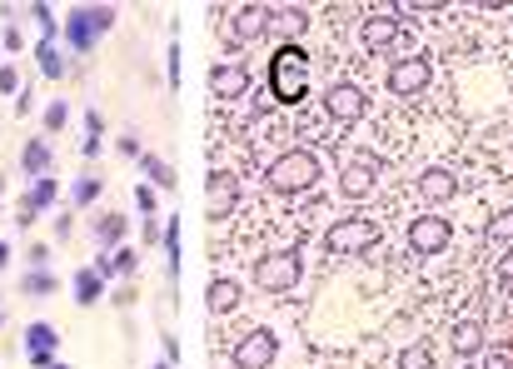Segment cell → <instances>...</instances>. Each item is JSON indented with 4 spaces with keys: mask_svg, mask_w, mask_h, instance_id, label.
Instances as JSON below:
<instances>
[{
    "mask_svg": "<svg viewBox=\"0 0 513 369\" xmlns=\"http://www.w3.org/2000/svg\"><path fill=\"white\" fill-rule=\"evenodd\" d=\"M270 95L280 105H299L309 95V56L299 46H280V56L270 60Z\"/></svg>",
    "mask_w": 513,
    "mask_h": 369,
    "instance_id": "cell-1",
    "label": "cell"
},
{
    "mask_svg": "<svg viewBox=\"0 0 513 369\" xmlns=\"http://www.w3.org/2000/svg\"><path fill=\"white\" fill-rule=\"evenodd\" d=\"M299 275H304V250H274V255H264L260 265H254V284H260V290H274V294L294 290Z\"/></svg>",
    "mask_w": 513,
    "mask_h": 369,
    "instance_id": "cell-2",
    "label": "cell"
},
{
    "mask_svg": "<svg viewBox=\"0 0 513 369\" xmlns=\"http://www.w3.org/2000/svg\"><path fill=\"white\" fill-rule=\"evenodd\" d=\"M379 240H384V230L374 220H339V225H329L324 250L329 255H369Z\"/></svg>",
    "mask_w": 513,
    "mask_h": 369,
    "instance_id": "cell-3",
    "label": "cell"
},
{
    "mask_svg": "<svg viewBox=\"0 0 513 369\" xmlns=\"http://www.w3.org/2000/svg\"><path fill=\"white\" fill-rule=\"evenodd\" d=\"M319 180V160L309 150H284L280 160L270 165V185L284 190V195H294V190H309Z\"/></svg>",
    "mask_w": 513,
    "mask_h": 369,
    "instance_id": "cell-4",
    "label": "cell"
},
{
    "mask_svg": "<svg viewBox=\"0 0 513 369\" xmlns=\"http://www.w3.org/2000/svg\"><path fill=\"white\" fill-rule=\"evenodd\" d=\"M429 80H434V70H429V60L424 56H404V60H394L389 66V95H399V100L424 95L429 90Z\"/></svg>",
    "mask_w": 513,
    "mask_h": 369,
    "instance_id": "cell-5",
    "label": "cell"
},
{
    "mask_svg": "<svg viewBox=\"0 0 513 369\" xmlns=\"http://www.w3.org/2000/svg\"><path fill=\"white\" fill-rule=\"evenodd\" d=\"M448 245H454V225H448L444 215H419L409 225V250L414 255H444Z\"/></svg>",
    "mask_w": 513,
    "mask_h": 369,
    "instance_id": "cell-6",
    "label": "cell"
},
{
    "mask_svg": "<svg viewBox=\"0 0 513 369\" xmlns=\"http://www.w3.org/2000/svg\"><path fill=\"white\" fill-rule=\"evenodd\" d=\"M115 26V10L110 5H100V10H75V15L66 20V36H70V46H80V50H90L95 46V36H105V30Z\"/></svg>",
    "mask_w": 513,
    "mask_h": 369,
    "instance_id": "cell-7",
    "label": "cell"
},
{
    "mask_svg": "<svg viewBox=\"0 0 513 369\" xmlns=\"http://www.w3.org/2000/svg\"><path fill=\"white\" fill-rule=\"evenodd\" d=\"M274 354H280V340L270 330H250L234 344V369H270Z\"/></svg>",
    "mask_w": 513,
    "mask_h": 369,
    "instance_id": "cell-8",
    "label": "cell"
},
{
    "mask_svg": "<svg viewBox=\"0 0 513 369\" xmlns=\"http://www.w3.org/2000/svg\"><path fill=\"white\" fill-rule=\"evenodd\" d=\"M324 105H329V115H334L339 125H354L359 115H364V90L354 86V80H334V86H329V95H324Z\"/></svg>",
    "mask_w": 513,
    "mask_h": 369,
    "instance_id": "cell-9",
    "label": "cell"
},
{
    "mask_svg": "<svg viewBox=\"0 0 513 369\" xmlns=\"http://www.w3.org/2000/svg\"><path fill=\"white\" fill-rule=\"evenodd\" d=\"M448 344H454L458 360H474V354H484V350H488V330H484V320H458L454 330H448Z\"/></svg>",
    "mask_w": 513,
    "mask_h": 369,
    "instance_id": "cell-10",
    "label": "cell"
},
{
    "mask_svg": "<svg viewBox=\"0 0 513 369\" xmlns=\"http://www.w3.org/2000/svg\"><path fill=\"white\" fill-rule=\"evenodd\" d=\"M458 190H464V180H458L454 170H444V165H434V170L419 175V195L429 200V205H444V200H454Z\"/></svg>",
    "mask_w": 513,
    "mask_h": 369,
    "instance_id": "cell-11",
    "label": "cell"
},
{
    "mask_svg": "<svg viewBox=\"0 0 513 369\" xmlns=\"http://www.w3.org/2000/svg\"><path fill=\"white\" fill-rule=\"evenodd\" d=\"M234 200H240V190H234V175L215 170V175L205 180V205H210V215H215V220L234 215Z\"/></svg>",
    "mask_w": 513,
    "mask_h": 369,
    "instance_id": "cell-12",
    "label": "cell"
},
{
    "mask_svg": "<svg viewBox=\"0 0 513 369\" xmlns=\"http://www.w3.org/2000/svg\"><path fill=\"white\" fill-rule=\"evenodd\" d=\"M359 36H364L369 50H389L394 40L404 36V26H399V15H394V10H384V15H369L364 20V30H359Z\"/></svg>",
    "mask_w": 513,
    "mask_h": 369,
    "instance_id": "cell-13",
    "label": "cell"
},
{
    "mask_svg": "<svg viewBox=\"0 0 513 369\" xmlns=\"http://www.w3.org/2000/svg\"><path fill=\"white\" fill-rule=\"evenodd\" d=\"M210 90H215L220 100H234V95L250 90V70L244 66H215L210 70Z\"/></svg>",
    "mask_w": 513,
    "mask_h": 369,
    "instance_id": "cell-14",
    "label": "cell"
},
{
    "mask_svg": "<svg viewBox=\"0 0 513 369\" xmlns=\"http://www.w3.org/2000/svg\"><path fill=\"white\" fill-rule=\"evenodd\" d=\"M264 30H270V10H264V5L234 10V36H240V40H254V36H264Z\"/></svg>",
    "mask_w": 513,
    "mask_h": 369,
    "instance_id": "cell-15",
    "label": "cell"
},
{
    "mask_svg": "<svg viewBox=\"0 0 513 369\" xmlns=\"http://www.w3.org/2000/svg\"><path fill=\"white\" fill-rule=\"evenodd\" d=\"M374 185H379V175H374V170H369L364 160H359V165H349V170L339 175V190H344L349 200H364V195H369Z\"/></svg>",
    "mask_w": 513,
    "mask_h": 369,
    "instance_id": "cell-16",
    "label": "cell"
},
{
    "mask_svg": "<svg viewBox=\"0 0 513 369\" xmlns=\"http://www.w3.org/2000/svg\"><path fill=\"white\" fill-rule=\"evenodd\" d=\"M56 340H60V334H56V330H50V324H30V330H26V344H30V360H36L40 369H46V364H50V350H56Z\"/></svg>",
    "mask_w": 513,
    "mask_h": 369,
    "instance_id": "cell-17",
    "label": "cell"
},
{
    "mask_svg": "<svg viewBox=\"0 0 513 369\" xmlns=\"http://www.w3.org/2000/svg\"><path fill=\"white\" fill-rule=\"evenodd\" d=\"M210 310L215 314H234V304H240V284L234 280H210Z\"/></svg>",
    "mask_w": 513,
    "mask_h": 369,
    "instance_id": "cell-18",
    "label": "cell"
},
{
    "mask_svg": "<svg viewBox=\"0 0 513 369\" xmlns=\"http://www.w3.org/2000/svg\"><path fill=\"white\" fill-rule=\"evenodd\" d=\"M484 235H488V240H498V245H513V205H508V210H498L494 220H484Z\"/></svg>",
    "mask_w": 513,
    "mask_h": 369,
    "instance_id": "cell-19",
    "label": "cell"
},
{
    "mask_svg": "<svg viewBox=\"0 0 513 369\" xmlns=\"http://www.w3.org/2000/svg\"><path fill=\"white\" fill-rule=\"evenodd\" d=\"M100 275H95V270H80V275H75V300H80V304H95V300H100Z\"/></svg>",
    "mask_w": 513,
    "mask_h": 369,
    "instance_id": "cell-20",
    "label": "cell"
},
{
    "mask_svg": "<svg viewBox=\"0 0 513 369\" xmlns=\"http://www.w3.org/2000/svg\"><path fill=\"white\" fill-rule=\"evenodd\" d=\"M140 170H145V175H149V180H155L159 190H169V185H175V170H169V165L159 160V155H140Z\"/></svg>",
    "mask_w": 513,
    "mask_h": 369,
    "instance_id": "cell-21",
    "label": "cell"
},
{
    "mask_svg": "<svg viewBox=\"0 0 513 369\" xmlns=\"http://www.w3.org/2000/svg\"><path fill=\"white\" fill-rule=\"evenodd\" d=\"M40 70H46V76H66V56H60L56 50V40H40Z\"/></svg>",
    "mask_w": 513,
    "mask_h": 369,
    "instance_id": "cell-22",
    "label": "cell"
},
{
    "mask_svg": "<svg viewBox=\"0 0 513 369\" xmlns=\"http://www.w3.org/2000/svg\"><path fill=\"white\" fill-rule=\"evenodd\" d=\"M399 369H434V350L429 344H409V350L399 354Z\"/></svg>",
    "mask_w": 513,
    "mask_h": 369,
    "instance_id": "cell-23",
    "label": "cell"
},
{
    "mask_svg": "<svg viewBox=\"0 0 513 369\" xmlns=\"http://www.w3.org/2000/svg\"><path fill=\"white\" fill-rule=\"evenodd\" d=\"M46 165H50V150H46L40 140H30V145H26V170H30V175H40Z\"/></svg>",
    "mask_w": 513,
    "mask_h": 369,
    "instance_id": "cell-24",
    "label": "cell"
},
{
    "mask_svg": "<svg viewBox=\"0 0 513 369\" xmlns=\"http://www.w3.org/2000/svg\"><path fill=\"white\" fill-rule=\"evenodd\" d=\"M165 250H169V275L180 280V220L165 230Z\"/></svg>",
    "mask_w": 513,
    "mask_h": 369,
    "instance_id": "cell-25",
    "label": "cell"
},
{
    "mask_svg": "<svg viewBox=\"0 0 513 369\" xmlns=\"http://www.w3.org/2000/svg\"><path fill=\"white\" fill-rule=\"evenodd\" d=\"M50 200H56V180H40L36 190H30V200H26V205H30V210H46Z\"/></svg>",
    "mask_w": 513,
    "mask_h": 369,
    "instance_id": "cell-26",
    "label": "cell"
},
{
    "mask_svg": "<svg viewBox=\"0 0 513 369\" xmlns=\"http://www.w3.org/2000/svg\"><path fill=\"white\" fill-rule=\"evenodd\" d=\"M120 235H125V215H105L100 220V240H110V245H115Z\"/></svg>",
    "mask_w": 513,
    "mask_h": 369,
    "instance_id": "cell-27",
    "label": "cell"
},
{
    "mask_svg": "<svg viewBox=\"0 0 513 369\" xmlns=\"http://www.w3.org/2000/svg\"><path fill=\"white\" fill-rule=\"evenodd\" d=\"M66 120H70V105H66V100H56V105L46 110V130H60Z\"/></svg>",
    "mask_w": 513,
    "mask_h": 369,
    "instance_id": "cell-28",
    "label": "cell"
},
{
    "mask_svg": "<svg viewBox=\"0 0 513 369\" xmlns=\"http://www.w3.org/2000/svg\"><path fill=\"white\" fill-rule=\"evenodd\" d=\"M484 369H513V350H508V344H498V350H488Z\"/></svg>",
    "mask_w": 513,
    "mask_h": 369,
    "instance_id": "cell-29",
    "label": "cell"
},
{
    "mask_svg": "<svg viewBox=\"0 0 513 369\" xmlns=\"http://www.w3.org/2000/svg\"><path fill=\"white\" fill-rule=\"evenodd\" d=\"M110 265H115V275H130V270L140 265V260H135L130 250H115V255H110Z\"/></svg>",
    "mask_w": 513,
    "mask_h": 369,
    "instance_id": "cell-30",
    "label": "cell"
},
{
    "mask_svg": "<svg viewBox=\"0 0 513 369\" xmlns=\"http://www.w3.org/2000/svg\"><path fill=\"white\" fill-rule=\"evenodd\" d=\"M95 195H100V180H80L75 185V205H90Z\"/></svg>",
    "mask_w": 513,
    "mask_h": 369,
    "instance_id": "cell-31",
    "label": "cell"
},
{
    "mask_svg": "<svg viewBox=\"0 0 513 369\" xmlns=\"http://www.w3.org/2000/svg\"><path fill=\"white\" fill-rule=\"evenodd\" d=\"M0 90H5V95L20 90V70L15 66H0Z\"/></svg>",
    "mask_w": 513,
    "mask_h": 369,
    "instance_id": "cell-32",
    "label": "cell"
},
{
    "mask_svg": "<svg viewBox=\"0 0 513 369\" xmlns=\"http://www.w3.org/2000/svg\"><path fill=\"white\" fill-rule=\"evenodd\" d=\"M50 290H56V280L50 275H30L26 280V294H50Z\"/></svg>",
    "mask_w": 513,
    "mask_h": 369,
    "instance_id": "cell-33",
    "label": "cell"
},
{
    "mask_svg": "<svg viewBox=\"0 0 513 369\" xmlns=\"http://www.w3.org/2000/svg\"><path fill=\"white\" fill-rule=\"evenodd\" d=\"M135 205H140V215H149V210H155V190H149V185H135Z\"/></svg>",
    "mask_w": 513,
    "mask_h": 369,
    "instance_id": "cell-34",
    "label": "cell"
},
{
    "mask_svg": "<svg viewBox=\"0 0 513 369\" xmlns=\"http://www.w3.org/2000/svg\"><path fill=\"white\" fill-rule=\"evenodd\" d=\"M30 15L40 20V30H46V36H56V15H50V5H36V10H30Z\"/></svg>",
    "mask_w": 513,
    "mask_h": 369,
    "instance_id": "cell-35",
    "label": "cell"
},
{
    "mask_svg": "<svg viewBox=\"0 0 513 369\" xmlns=\"http://www.w3.org/2000/svg\"><path fill=\"white\" fill-rule=\"evenodd\" d=\"M498 284H513V245L504 250V260H498Z\"/></svg>",
    "mask_w": 513,
    "mask_h": 369,
    "instance_id": "cell-36",
    "label": "cell"
},
{
    "mask_svg": "<svg viewBox=\"0 0 513 369\" xmlns=\"http://www.w3.org/2000/svg\"><path fill=\"white\" fill-rule=\"evenodd\" d=\"M169 86H180V40L169 46Z\"/></svg>",
    "mask_w": 513,
    "mask_h": 369,
    "instance_id": "cell-37",
    "label": "cell"
},
{
    "mask_svg": "<svg viewBox=\"0 0 513 369\" xmlns=\"http://www.w3.org/2000/svg\"><path fill=\"white\" fill-rule=\"evenodd\" d=\"M180 360V340H175V334H165V364H175Z\"/></svg>",
    "mask_w": 513,
    "mask_h": 369,
    "instance_id": "cell-38",
    "label": "cell"
},
{
    "mask_svg": "<svg viewBox=\"0 0 513 369\" xmlns=\"http://www.w3.org/2000/svg\"><path fill=\"white\" fill-rule=\"evenodd\" d=\"M5 260H10V250H5V245H0V265H5Z\"/></svg>",
    "mask_w": 513,
    "mask_h": 369,
    "instance_id": "cell-39",
    "label": "cell"
},
{
    "mask_svg": "<svg viewBox=\"0 0 513 369\" xmlns=\"http://www.w3.org/2000/svg\"><path fill=\"white\" fill-rule=\"evenodd\" d=\"M46 369H70V364H46Z\"/></svg>",
    "mask_w": 513,
    "mask_h": 369,
    "instance_id": "cell-40",
    "label": "cell"
},
{
    "mask_svg": "<svg viewBox=\"0 0 513 369\" xmlns=\"http://www.w3.org/2000/svg\"><path fill=\"white\" fill-rule=\"evenodd\" d=\"M155 369H169V364H155Z\"/></svg>",
    "mask_w": 513,
    "mask_h": 369,
    "instance_id": "cell-41",
    "label": "cell"
},
{
    "mask_svg": "<svg viewBox=\"0 0 513 369\" xmlns=\"http://www.w3.org/2000/svg\"><path fill=\"white\" fill-rule=\"evenodd\" d=\"M508 350H513V340H508Z\"/></svg>",
    "mask_w": 513,
    "mask_h": 369,
    "instance_id": "cell-42",
    "label": "cell"
}]
</instances>
